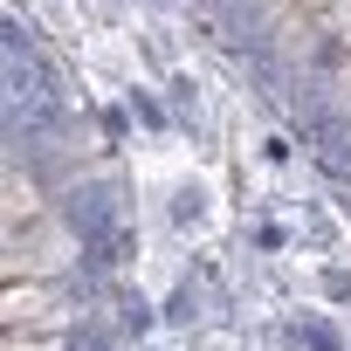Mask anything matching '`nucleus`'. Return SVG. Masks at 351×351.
<instances>
[{
    "instance_id": "1",
    "label": "nucleus",
    "mask_w": 351,
    "mask_h": 351,
    "mask_svg": "<svg viewBox=\"0 0 351 351\" xmlns=\"http://www.w3.org/2000/svg\"><path fill=\"white\" fill-rule=\"evenodd\" d=\"M0 324H8V330H76V317H69V303H62L56 282H8Z\"/></svg>"
},
{
    "instance_id": "2",
    "label": "nucleus",
    "mask_w": 351,
    "mask_h": 351,
    "mask_svg": "<svg viewBox=\"0 0 351 351\" xmlns=\"http://www.w3.org/2000/svg\"><path fill=\"white\" fill-rule=\"evenodd\" d=\"M90 248H97V262H104V269H124V262H131V248H138V234H131V228L117 221V228H104V234H97Z\"/></svg>"
},
{
    "instance_id": "3",
    "label": "nucleus",
    "mask_w": 351,
    "mask_h": 351,
    "mask_svg": "<svg viewBox=\"0 0 351 351\" xmlns=\"http://www.w3.org/2000/svg\"><path fill=\"white\" fill-rule=\"evenodd\" d=\"M8 351H76V330H8Z\"/></svg>"
},
{
    "instance_id": "4",
    "label": "nucleus",
    "mask_w": 351,
    "mask_h": 351,
    "mask_svg": "<svg viewBox=\"0 0 351 351\" xmlns=\"http://www.w3.org/2000/svg\"><path fill=\"white\" fill-rule=\"evenodd\" d=\"M172 221H180V228H200V221H207V193H193V186H186V193H180V207H172Z\"/></svg>"
},
{
    "instance_id": "5",
    "label": "nucleus",
    "mask_w": 351,
    "mask_h": 351,
    "mask_svg": "<svg viewBox=\"0 0 351 351\" xmlns=\"http://www.w3.org/2000/svg\"><path fill=\"white\" fill-rule=\"evenodd\" d=\"M296 337H303L310 351H337V330H330V324H317V317H303V324H296Z\"/></svg>"
},
{
    "instance_id": "6",
    "label": "nucleus",
    "mask_w": 351,
    "mask_h": 351,
    "mask_svg": "<svg viewBox=\"0 0 351 351\" xmlns=\"http://www.w3.org/2000/svg\"><path fill=\"white\" fill-rule=\"evenodd\" d=\"M124 330H138V337H145V330H152V303H138V296H131V303H124Z\"/></svg>"
},
{
    "instance_id": "7",
    "label": "nucleus",
    "mask_w": 351,
    "mask_h": 351,
    "mask_svg": "<svg viewBox=\"0 0 351 351\" xmlns=\"http://www.w3.org/2000/svg\"><path fill=\"white\" fill-rule=\"evenodd\" d=\"M165 317H172V324H186V317H193V289H180V296H172V303H165Z\"/></svg>"
}]
</instances>
